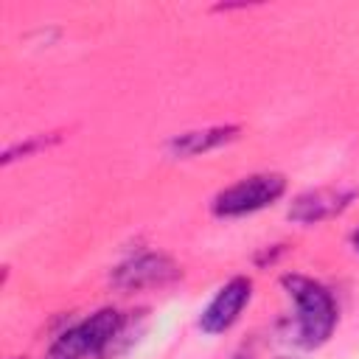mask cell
I'll return each instance as SVG.
<instances>
[{
  "label": "cell",
  "instance_id": "1",
  "mask_svg": "<svg viewBox=\"0 0 359 359\" xmlns=\"http://www.w3.org/2000/svg\"><path fill=\"white\" fill-rule=\"evenodd\" d=\"M289 297L297 303V339L306 348L323 345L337 325V303L331 292L303 275H283Z\"/></svg>",
  "mask_w": 359,
  "mask_h": 359
},
{
  "label": "cell",
  "instance_id": "2",
  "mask_svg": "<svg viewBox=\"0 0 359 359\" xmlns=\"http://www.w3.org/2000/svg\"><path fill=\"white\" fill-rule=\"evenodd\" d=\"M123 317L115 309H101L93 317L76 323L67 328L50 348L53 359H84V356H101L112 339L121 334Z\"/></svg>",
  "mask_w": 359,
  "mask_h": 359
},
{
  "label": "cell",
  "instance_id": "3",
  "mask_svg": "<svg viewBox=\"0 0 359 359\" xmlns=\"http://www.w3.org/2000/svg\"><path fill=\"white\" fill-rule=\"evenodd\" d=\"M283 191H286V180L280 174H252L219 191L213 199V213L216 216L255 213L266 205H275L283 196Z\"/></svg>",
  "mask_w": 359,
  "mask_h": 359
},
{
  "label": "cell",
  "instance_id": "4",
  "mask_svg": "<svg viewBox=\"0 0 359 359\" xmlns=\"http://www.w3.org/2000/svg\"><path fill=\"white\" fill-rule=\"evenodd\" d=\"M250 297H252L250 278H233V280H227L213 294V300L205 306V311L199 317V328L205 334H222V331H227L241 317V311L250 303Z\"/></svg>",
  "mask_w": 359,
  "mask_h": 359
},
{
  "label": "cell",
  "instance_id": "5",
  "mask_svg": "<svg viewBox=\"0 0 359 359\" xmlns=\"http://www.w3.org/2000/svg\"><path fill=\"white\" fill-rule=\"evenodd\" d=\"M177 278H180V266L168 255H157V252L137 255V258H132V261H126L123 266L115 269V286L129 289V292L132 289L165 286Z\"/></svg>",
  "mask_w": 359,
  "mask_h": 359
},
{
  "label": "cell",
  "instance_id": "6",
  "mask_svg": "<svg viewBox=\"0 0 359 359\" xmlns=\"http://www.w3.org/2000/svg\"><path fill=\"white\" fill-rule=\"evenodd\" d=\"M348 202H351V194H342V191H331V188L309 191L294 199V205L289 208V219H294L300 224H317V222L339 213Z\"/></svg>",
  "mask_w": 359,
  "mask_h": 359
},
{
  "label": "cell",
  "instance_id": "7",
  "mask_svg": "<svg viewBox=\"0 0 359 359\" xmlns=\"http://www.w3.org/2000/svg\"><path fill=\"white\" fill-rule=\"evenodd\" d=\"M238 135L236 126H213V129H202V132H185L180 137L171 140V151L177 157H194V154H205L227 140H233Z\"/></svg>",
  "mask_w": 359,
  "mask_h": 359
},
{
  "label": "cell",
  "instance_id": "8",
  "mask_svg": "<svg viewBox=\"0 0 359 359\" xmlns=\"http://www.w3.org/2000/svg\"><path fill=\"white\" fill-rule=\"evenodd\" d=\"M351 244H353V250L359 252V230H353V236H351Z\"/></svg>",
  "mask_w": 359,
  "mask_h": 359
},
{
  "label": "cell",
  "instance_id": "9",
  "mask_svg": "<svg viewBox=\"0 0 359 359\" xmlns=\"http://www.w3.org/2000/svg\"><path fill=\"white\" fill-rule=\"evenodd\" d=\"M50 359H53V356H50Z\"/></svg>",
  "mask_w": 359,
  "mask_h": 359
}]
</instances>
